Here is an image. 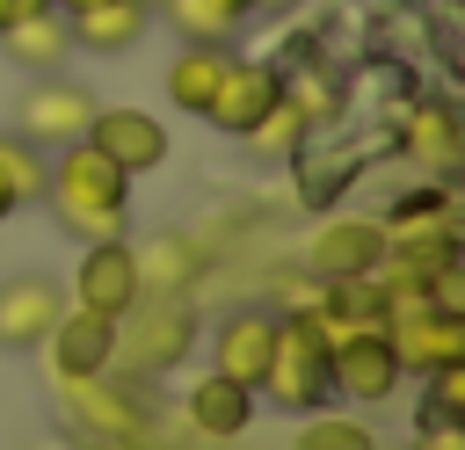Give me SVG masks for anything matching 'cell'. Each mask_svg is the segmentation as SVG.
<instances>
[{"label":"cell","mask_w":465,"mask_h":450,"mask_svg":"<svg viewBox=\"0 0 465 450\" xmlns=\"http://www.w3.org/2000/svg\"><path fill=\"white\" fill-rule=\"evenodd\" d=\"M44 203H51V218L80 247L87 240H124V225H131V174L109 167L87 138H73V145H58V167L44 181Z\"/></svg>","instance_id":"6da1fadb"},{"label":"cell","mask_w":465,"mask_h":450,"mask_svg":"<svg viewBox=\"0 0 465 450\" xmlns=\"http://www.w3.org/2000/svg\"><path fill=\"white\" fill-rule=\"evenodd\" d=\"M262 399H276L283 414H320L334 399V370H327V334H320V312L298 305L291 319H276V348H269V370L254 385Z\"/></svg>","instance_id":"7a4b0ae2"},{"label":"cell","mask_w":465,"mask_h":450,"mask_svg":"<svg viewBox=\"0 0 465 450\" xmlns=\"http://www.w3.org/2000/svg\"><path fill=\"white\" fill-rule=\"evenodd\" d=\"M189 341H196V312L174 290H138V305L116 312V356L109 363H124L131 377H160L189 356Z\"/></svg>","instance_id":"3957f363"},{"label":"cell","mask_w":465,"mask_h":450,"mask_svg":"<svg viewBox=\"0 0 465 450\" xmlns=\"http://www.w3.org/2000/svg\"><path fill=\"white\" fill-rule=\"evenodd\" d=\"M58 399H65L73 428L94 435V443H153V399H145L138 385L109 377V370H102V377H65Z\"/></svg>","instance_id":"277c9868"},{"label":"cell","mask_w":465,"mask_h":450,"mask_svg":"<svg viewBox=\"0 0 465 450\" xmlns=\"http://www.w3.org/2000/svg\"><path fill=\"white\" fill-rule=\"evenodd\" d=\"M94 109H102V102H94L80 80H65V73H36V80L22 87V102H15V131H22L29 145L58 152V145L87 138V116H94Z\"/></svg>","instance_id":"5b68a950"},{"label":"cell","mask_w":465,"mask_h":450,"mask_svg":"<svg viewBox=\"0 0 465 450\" xmlns=\"http://www.w3.org/2000/svg\"><path fill=\"white\" fill-rule=\"evenodd\" d=\"M276 102H283V73L269 58H225V73H218V87L203 102V123H218L225 138H247Z\"/></svg>","instance_id":"8992f818"},{"label":"cell","mask_w":465,"mask_h":450,"mask_svg":"<svg viewBox=\"0 0 465 450\" xmlns=\"http://www.w3.org/2000/svg\"><path fill=\"white\" fill-rule=\"evenodd\" d=\"M327 370H334V392L341 399H356V406H378V399H392L400 392V356H392V334L385 327H363V334H341L334 341V356H327Z\"/></svg>","instance_id":"52a82bcc"},{"label":"cell","mask_w":465,"mask_h":450,"mask_svg":"<svg viewBox=\"0 0 465 450\" xmlns=\"http://www.w3.org/2000/svg\"><path fill=\"white\" fill-rule=\"evenodd\" d=\"M65 305H73V298H65L58 276H44V269L0 276V348H44V334L58 327Z\"/></svg>","instance_id":"ba28073f"},{"label":"cell","mask_w":465,"mask_h":450,"mask_svg":"<svg viewBox=\"0 0 465 450\" xmlns=\"http://www.w3.org/2000/svg\"><path fill=\"white\" fill-rule=\"evenodd\" d=\"M138 290H145V283H138L131 240H87V254H80V269H73V305L116 319V312L138 305Z\"/></svg>","instance_id":"9c48e42d"},{"label":"cell","mask_w":465,"mask_h":450,"mask_svg":"<svg viewBox=\"0 0 465 450\" xmlns=\"http://www.w3.org/2000/svg\"><path fill=\"white\" fill-rule=\"evenodd\" d=\"M44 356H51V385H65V377H102V370H116V363H109V356H116V319H102V312H87V305H65L58 327L44 334Z\"/></svg>","instance_id":"30bf717a"},{"label":"cell","mask_w":465,"mask_h":450,"mask_svg":"<svg viewBox=\"0 0 465 450\" xmlns=\"http://www.w3.org/2000/svg\"><path fill=\"white\" fill-rule=\"evenodd\" d=\"M87 145L124 174H153L167 160V123L153 109H94L87 116Z\"/></svg>","instance_id":"8fae6325"},{"label":"cell","mask_w":465,"mask_h":450,"mask_svg":"<svg viewBox=\"0 0 465 450\" xmlns=\"http://www.w3.org/2000/svg\"><path fill=\"white\" fill-rule=\"evenodd\" d=\"M385 261V225L378 218H327L312 240H305V269L320 283H341V276H378Z\"/></svg>","instance_id":"7c38bea8"},{"label":"cell","mask_w":465,"mask_h":450,"mask_svg":"<svg viewBox=\"0 0 465 450\" xmlns=\"http://www.w3.org/2000/svg\"><path fill=\"white\" fill-rule=\"evenodd\" d=\"M385 334H392V356H400V370L407 377H429V370H443V363H465V319L458 312H407V319H385Z\"/></svg>","instance_id":"4fadbf2b"},{"label":"cell","mask_w":465,"mask_h":450,"mask_svg":"<svg viewBox=\"0 0 465 450\" xmlns=\"http://www.w3.org/2000/svg\"><path fill=\"white\" fill-rule=\"evenodd\" d=\"M145 29H153V0H87V7H73V15H65L73 51H102V58L138 51V44H145Z\"/></svg>","instance_id":"5bb4252c"},{"label":"cell","mask_w":465,"mask_h":450,"mask_svg":"<svg viewBox=\"0 0 465 450\" xmlns=\"http://www.w3.org/2000/svg\"><path fill=\"white\" fill-rule=\"evenodd\" d=\"M269 348H276V319H269V312H232V319H218V334H211L218 377H232V385H247V392L262 385Z\"/></svg>","instance_id":"9a60e30c"},{"label":"cell","mask_w":465,"mask_h":450,"mask_svg":"<svg viewBox=\"0 0 465 450\" xmlns=\"http://www.w3.org/2000/svg\"><path fill=\"white\" fill-rule=\"evenodd\" d=\"M182 414H189V428H196V435H211V443H232V435L254 421V392L211 370V377H196V385H189Z\"/></svg>","instance_id":"2e32d148"},{"label":"cell","mask_w":465,"mask_h":450,"mask_svg":"<svg viewBox=\"0 0 465 450\" xmlns=\"http://www.w3.org/2000/svg\"><path fill=\"white\" fill-rule=\"evenodd\" d=\"M0 51H7L22 73H65V58H73L65 15L44 7V15H22V22H0Z\"/></svg>","instance_id":"e0dca14e"},{"label":"cell","mask_w":465,"mask_h":450,"mask_svg":"<svg viewBox=\"0 0 465 450\" xmlns=\"http://www.w3.org/2000/svg\"><path fill=\"white\" fill-rule=\"evenodd\" d=\"M407 152L443 181L458 160H465V131H458V109L450 102H421L414 116H407Z\"/></svg>","instance_id":"ac0fdd59"},{"label":"cell","mask_w":465,"mask_h":450,"mask_svg":"<svg viewBox=\"0 0 465 450\" xmlns=\"http://www.w3.org/2000/svg\"><path fill=\"white\" fill-rule=\"evenodd\" d=\"M44 181H51V152L29 145L22 131L0 138V203L22 210V203H44Z\"/></svg>","instance_id":"d6986e66"},{"label":"cell","mask_w":465,"mask_h":450,"mask_svg":"<svg viewBox=\"0 0 465 450\" xmlns=\"http://www.w3.org/2000/svg\"><path fill=\"white\" fill-rule=\"evenodd\" d=\"M225 58H232V51H218V44H182V51H174V65H167V94H174V109L203 116V102H211V87H218Z\"/></svg>","instance_id":"ffe728a7"},{"label":"cell","mask_w":465,"mask_h":450,"mask_svg":"<svg viewBox=\"0 0 465 450\" xmlns=\"http://www.w3.org/2000/svg\"><path fill=\"white\" fill-rule=\"evenodd\" d=\"M131 254H138V283H145V290H174V298H182V290L203 276L196 240H174V232L153 240V247H131Z\"/></svg>","instance_id":"44dd1931"},{"label":"cell","mask_w":465,"mask_h":450,"mask_svg":"<svg viewBox=\"0 0 465 450\" xmlns=\"http://www.w3.org/2000/svg\"><path fill=\"white\" fill-rule=\"evenodd\" d=\"M167 22H174V36H189V44H218V51H232V36H240V15H225L218 0H153Z\"/></svg>","instance_id":"7402d4cb"},{"label":"cell","mask_w":465,"mask_h":450,"mask_svg":"<svg viewBox=\"0 0 465 450\" xmlns=\"http://www.w3.org/2000/svg\"><path fill=\"white\" fill-rule=\"evenodd\" d=\"M378 225H385V240L436 232V225H450V189H443V181H429V189H407V196L392 203V218H378Z\"/></svg>","instance_id":"603a6c76"},{"label":"cell","mask_w":465,"mask_h":450,"mask_svg":"<svg viewBox=\"0 0 465 450\" xmlns=\"http://www.w3.org/2000/svg\"><path fill=\"white\" fill-rule=\"evenodd\" d=\"M291 450H378V435H371V421H356V414H305V428L291 435Z\"/></svg>","instance_id":"cb8c5ba5"},{"label":"cell","mask_w":465,"mask_h":450,"mask_svg":"<svg viewBox=\"0 0 465 450\" xmlns=\"http://www.w3.org/2000/svg\"><path fill=\"white\" fill-rule=\"evenodd\" d=\"M305 131H312V123H305V116L291 109V102H276V109H269V116H262V123L247 131V145H254L262 160H291V152L305 145Z\"/></svg>","instance_id":"d4e9b609"},{"label":"cell","mask_w":465,"mask_h":450,"mask_svg":"<svg viewBox=\"0 0 465 450\" xmlns=\"http://www.w3.org/2000/svg\"><path fill=\"white\" fill-rule=\"evenodd\" d=\"M414 450H465V421H436V428H421Z\"/></svg>","instance_id":"484cf974"},{"label":"cell","mask_w":465,"mask_h":450,"mask_svg":"<svg viewBox=\"0 0 465 450\" xmlns=\"http://www.w3.org/2000/svg\"><path fill=\"white\" fill-rule=\"evenodd\" d=\"M51 0H0V22H22V15H44Z\"/></svg>","instance_id":"4316f807"},{"label":"cell","mask_w":465,"mask_h":450,"mask_svg":"<svg viewBox=\"0 0 465 450\" xmlns=\"http://www.w3.org/2000/svg\"><path fill=\"white\" fill-rule=\"evenodd\" d=\"M218 7H225V15H240V22H247V15H262V0H218Z\"/></svg>","instance_id":"83f0119b"},{"label":"cell","mask_w":465,"mask_h":450,"mask_svg":"<svg viewBox=\"0 0 465 450\" xmlns=\"http://www.w3.org/2000/svg\"><path fill=\"white\" fill-rule=\"evenodd\" d=\"M36 450H80V443H58V435H44V443H36Z\"/></svg>","instance_id":"f1b7e54d"},{"label":"cell","mask_w":465,"mask_h":450,"mask_svg":"<svg viewBox=\"0 0 465 450\" xmlns=\"http://www.w3.org/2000/svg\"><path fill=\"white\" fill-rule=\"evenodd\" d=\"M94 450H153V443H94Z\"/></svg>","instance_id":"f546056e"},{"label":"cell","mask_w":465,"mask_h":450,"mask_svg":"<svg viewBox=\"0 0 465 450\" xmlns=\"http://www.w3.org/2000/svg\"><path fill=\"white\" fill-rule=\"evenodd\" d=\"M51 7H58V15H73V7H87V0H51Z\"/></svg>","instance_id":"4dcf8cb0"},{"label":"cell","mask_w":465,"mask_h":450,"mask_svg":"<svg viewBox=\"0 0 465 450\" xmlns=\"http://www.w3.org/2000/svg\"><path fill=\"white\" fill-rule=\"evenodd\" d=\"M0 218H7V203H0Z\"/></svg>","instance_id":"1f68e13d"}]
</instances>
